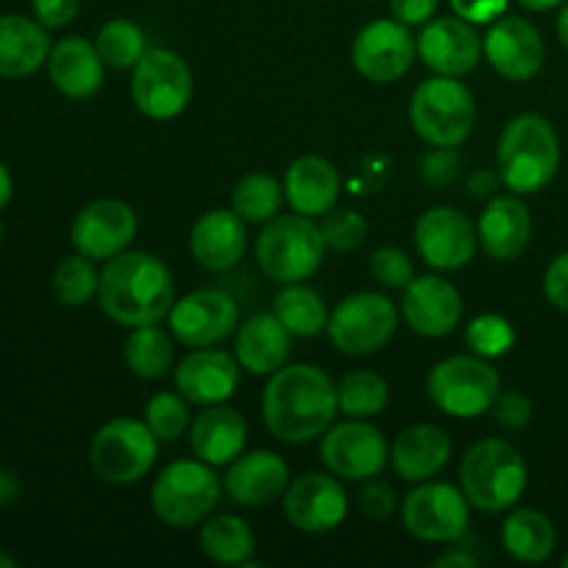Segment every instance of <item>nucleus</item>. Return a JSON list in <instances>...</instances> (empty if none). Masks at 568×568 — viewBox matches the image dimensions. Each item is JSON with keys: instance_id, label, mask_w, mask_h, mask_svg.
Returning <instances> with one entry per match:
<instances>
[{"instance_id": "1", "label": "nucleus", "mask_w": 568, "mask_h": 568, "mask_svg": "<svg viewBox=\"0 0 568 568\" xmlns=\"http://www.w3.org/2000/svg\"><path fill=\"white\" fill-rule=\"evenodd\" d=\"M264 425L277 442L308 444L325 436L338 414V394L320 366H281L270 377L261 399Z\"/></svg>"}, {"instance_id": "2", "label": "nucleus", "mask_w": 568, "mask_h": 568, "mask_svg": "<svg viewBox=\"0 0 568 568\" xmlns=\"http://www.w3.org/2000/svg\"><path fill=\"white\" fill-rule=\"evenodd\" d=\"M98 300L103 314L116 325H159L175 305V277L155 255L125 250L105 261Z\"/></svg>"}, {"instance_id": "3", "label": "nucleus", "mask_w": 568, "mask_h": 568, "mask_svg": "<svg viewBox=\"0 0 568 568\" xmlns=\"http://www.w3.org/2000/svg\"><path fill=\"white\" fill-rule=\"evenodd\" d=\"M560 166V142L541 114H519L505 125L497 144V172L514 194H536L552 183Z\"/></svg>"}, {"instance_id": "4", "label": "nucleus", "mask_w": 568, "mask_h": 568, "mask_svg": "<svg viewBox=\"0 0 568 568\" xmlns=\"http://www.w3.org/2000/svg\"><path fill=\"white\" fill-rule=\"evenodd\" d=\"M460 488L471 508L503 514L514 508L527 488V464L514 444L483 438L466 449L460 460Z\"/></svg>"}, {"instance_id": "5", "label": "nucleus", "mask_w": 568, "mask_h": 568, "mask_svg": "<svg viewBox=\"0 0 568 568\" xmlns=\"http://www.w3.org/2000/svg\"><path fill=\"white\" fill-rule=\"evenodd\" d=\"M408 116L422 142L433 148H458L475 128V94L458 78L433 75L410 94Z\"/></svg>"}, {"instance_id": "6", "label": "nucleus", "mask_w": 568, "mask_h": 568, "mask_svg": "<svg viewBox=\"0 0 568 568\" xmlns=\"http://www.w3.org/2000/svg\"><path fill=\"white\" fill-rule=\"evenodd\" d=\"M325 239L311 216H275L255 239V261L261 272L275 283H303L325 261Z\"/></svg>"}, {"instance_id": "7", "label": "nucleus", "mask_w": 568, "mask_h": 568, "mask_svg": "<svg viewBox=\"0 0 568 568\" xmlns=\"http://www.w3.org/2000/svg\"><path fill=\"white\" fill-rule=\"evenodd\" d=\"M222 480L205 460H175L153 483L150 503L166 527L189 530L209 519L222 494Z\"/></svg>"}, {"instance_id": "8", "label": "nucleus", "mask_w": 568, "mask_h": 568, "mask_svg": "<svg viewBox=\"0 0 568 568\" xmlns=\"http://www.w3.org/2000/svg\"><path fill=\"white\" fill-rule=\"evenodd\" d=\"M427 394L442 414L477 419L491 410L499 394V375L480 355H453L438 361L427 375Z\"/></svg>"}, {"instance_id": "9", "label": "nucleus", "mask_w": 568, "mask_h": 568, "mask_svg": "<svg viewBox=\"0 0 568 568\" xmlns=\"http://www.w3.org/2000/svg\"><path fill=\"white\" fill-rule=\"evenodd\" d=\"M159 458V438L144 422L111 419L100 427L89 444V464L100 480L111 486H133L153 469Z\"/></svg>"}, {"instance_id": "10", "label": "nucleus", "mask_w": 568, "mask_h": 568, "mask_svg": "<svg viewBox=\"0 0 568 568\" xmlns=\"http://www.w3.org/2000/svg\"><path fill=\"white\" fill-rule=\"evenodd\" d=\"M194 81L186 61L166 48H150L133 67L131 98L150 120H175L192 103Z\"/></svg>"}, {"instance_id": "11", "label": "nucleus", "mask_w": 568, "mask_h": 568, "mask_svg": "<svg viewBox=\"0 0 568 568\" xmlns=\"http://www.w3.org/2000/svg\"><path fill=\"white\" fill-rule=\"evenodd\" d=\"M397 333V305L377 292L344 297L327 320V336L344 355L381 353Z\"/></svg>"}, {"instance_id": "12", "label": "nucleus", "mask_w": 568, "mask_h": 568, "mask_svg": "<svg viewBox=\"0 0 568 568\" xmlns=\"http://www.w3.org/2000/svg\"><path fill=\"white\" fill-rule=\"evenodd\" d=\"M469 508L464 488L425 480L416 483L414 491L405 497L399 514H403L405 530L419 541L453 544L460 541L469 530Z\"/></svg>"}, {"instance_id": "13", "label": "nucleus", "mask_w": 568, "mask_h": 568, "mask_svg": "<svg viewBox=\"0 0 568 568\" xmlns=\"http://www.w3.org/2000/svg\"><path fill=\"white\" fill-rule=\"evenodd\" d=\"M320 458L338 480H369L388 464V444L369 419H349L327 427Z\"/></svg>"}, {"instance_id": "14", "label": "nucleus", "mask_w": 568, "mask_h": 568, "mask_svg": "<svg viewBox=\"0 0 568 568\" xmlns=\"http://www.w3.org/2000/svg\"><path fill=\"white\" fill-rule=\"evenodd\" d=\"M414 242L427 266L438 272H458L471 264L480 239L464 211L453 205H433L416 220Z\"/></svg>"}, {"instance_id": "15", "label": "nucleus", "mask_w": 568, "mask_h": 568, "mask_svg": "<svg viewBox=\"0 0 568 568\" xmlns=\"http://www.w3.org/2000/svg\"><path fill=\"white\" fill-rule=\"evenodd\" d=\"M349 499L336 475L305 471L297 480L288 483L283 494V516L300 532H331L347 519Z\"/></svg>"}, {"instance_id": "16", "label": "nucleus", "mask_w": 568, "mask_h": 568, "mask_svg": "<svg viewBox=\"0 0 568 568\" xmlns=\"http://www.w3.org/2000/svg\"><path fill=\"white\" fill-rule=\"evenodd\" d=\"M419 48L408 26L399 20H375L353 42V64L366 81L392 83L414 67Z\"/></svg>"}, {"instance_id": "17", "label": "nucleus", "mask_w": 568, "mask_h": 568, "mask_svg": "<svg viewBox=\"0 0 568 568\" xmlns=\"http://www.w3.org/2000/svg\"><path fill=\"white\" fill-rule=\"evenodd\" d=\"M170 333L186 347H214L239 327V305L216 288H197L175 300L170 316Z\"/></svg>"}, {"instance_id": "18", "label": "nucleus", "mask_w": 568, "mask_h": 568, "mask_svg": "<svg viewBox=\"0 0 568 568\" xmlns=\"http://www.w3.org/2000/svg\"><path fill=\"white\" fill-rule=\"evenodd\" d=\"M136 231V211L125 200L103 197L78 211L72 222V244L87 258L111 261L131 247Z\"/></svg>"}, {"instance_id": "19", "label": "nucleus", "mask_w": 568, "mask_h": 568, "mask_svg": "<svg viewBox=\"0 0 568 568\" xmlns=\"http://www.w3.org/2000/svg\"><path fill=\"white\" fill-rule=\"evenodd\" d=\"M483 53L497 75L516 83L536 78L547 59V48H544L538 28L525 17L514 14H503L491 22L486 39H483Z\"/></svg>"}, {"instance_id": "20", "label": "nucleus", "mask_w": 568, "mask_h": 568, "mask_svg": "<svg viewBox=\"0 0 568 568\" xmlns=\"http://www.w3.org/2000/svg\"><path fill=\"white\" fill-rule=\"evenodd\" d=\"M403 311L405 325L425 338L449 336L464 320V297L458 286L438 275L414 277L403 288Z\"/></svg>"}, {"instance_id": "21", "label": "nucleus", "mask_w": 568, "mask_h": 568, "mask_svg": "<svg viewBox=\"0 0 568 568\" xmlns=\"http://www.w3.org/2000/svg\"><path fill=\"white\" fill-rule=\"evenodd\" d=\"M419 59L436 75L460 78L475 70L483 59V39L464 17H433L425 22L419 39Z\"/></svg>"}, {"instance_id": "22", "label": "nucleus", "mask_w": 568, "mask_h": 568, "mask_svg": "<svg viewBox=\"0 0 568 568\" xmlns=\"http://www.w3.org/2000/svg\"><path fill=\"white\" fill-rule=\"evenodd\" d=\"M242 364L236 355L214 347H194L175 366V388L192 405H220L236 394Z\"/></svg>"}, {"instance_id": "23", "label": "nucleus", "mask_w": 568, "mask_h": 568, "mask_svg": "<svg viewBox=\"0 0 568 568\" xmlns=\"http://www.w3.org/2000/svg\"><path fill=\"white\" fill-rule=\"evenodd\" d=\"M288 483H292V471L286 460L270 449H255L227 464L222 486L227 497L242 508H266L286 494Z\"/></svg>"}, {"instance_id": "24", "label": "nucleus", "mask_w": 568, "mask_h": 568, "mask_svg": "<svg viewBox=\"0 0 568 568\" xmlns=\"http://www.w3.org/2000/svg\"><path fill=\"white\" fill-rule=\"evenodd\" d=\"M189 250L200 266L211 272L233 270L247 250V231L236 211L214 209L205 211L189 233Z\"/></svg>"}, {"instance_id": "25", "label": "nucleus", "mask_w": 568, "mask_h": 568, "mask_svg": "<svg viewBox=\"0 0 568 568\" xmlns=\"http://www.w3.org/2000/svg\"><path fill=\"white\" fill-rule=\"evenodd\" d=\"M480 247L494 261H516L532 239V216L516 194H494L477 222Z\"/></svg>"}, {"instance_id": "26", "label": "nucleus", "mask_w": 568, "mask_h": 568, "mask_svg": "<svg viewBox=\"0 0 568 568\" xmlns=\"http://www.w3.org/2000/svg\"><path fill=\"white\" fill-rule=\"evenodd\" d=\"M453 458V442L438 425H410L388 449L394 471L405 483L433 480Z\"/></svg>"}, {"instance_id": "27", "label": "nucleus", "mask_w": 568, "mask_h": 568, "mask_svg": "<svg viewBox=\"0 0 568 568\" xmlns=\"http://www.w3.org/2000/svg\"><path fill=\"white\" fill-rule=\"evenodd\" d=\"M286 203L297 214L322 220L327 211L336 209L342 194V178L338 170L322 155H300L286 170Z\"/></svg>"}, {"instance_id": "28", "label": "nucleus", "mask_w": 568, "mask_h": 568, "mask_svg": "<svg viewBox=\"0 0 568 568\" xmlns=\"http://www.w3.org/2000/svg\"><path fill=\"white\" fill-rule=\"evenodd\" d=\"M105 61L83 37H64L48 55L50 83L70 100H87L103 87Z\"/></svg>"}, {"instance_id": "29", "label": "nucleus", "mask_w": 568, "mask_h": 568, "mask_svg": "<svg viewBox=\"0 0 568 568\" xmlns=\"http://www.w3.org/2000/svg\"><path fill=\"white\" fill-rule=\"evenodd\" d=\"M292 353V333L275 314H253L236 331L233 355L250 375H275Z\"/></svg>"}, {"instance_id": "30", "label": "nucleus", "mask_w": 568, "mask_h": 568, "mask_svg": "<svg viewBox=\"0 0 568 568\" xmlns=\"http://www.w3.org/2000/svg\"><path fill=\"white\" fill-rule=\"evenodd\" d=\"M189 444L200 460L211 466H227L242 455L247 444V422L239 410L225 405H205L203 414L189 425Z\"/></svg>"}, {"instance_id": "31", "label": "nucleus", "mask_w": 568, "mask_h": 568, "mask_svg": "<svg viewBox=\"0 0 568 568\" xmlns=\"http://www.w3.org/2000/svg\"><path fill=\"white\" fill-rule=\"evenodd\" d=\"M50 39L39 20L20 14L0 17V78L33 75L48 64Z\"/></svg>"}, {"instance_id": "32", "label": "nucleus", "mask_w": 568, "mask_h": 568, "mask_svg": "<svg viewBox=\"0 0 568 568\" xmlns=\"http://www.w3.org/2000/svg\"><path fill=\"white\" fill-rule=\"evenodd\" d=\"M558 532L552 519L536 508L510 510L503 521V547L521 564H544L555 552Z\"/></svg>"}, {"instance_id": "33", "label": "nucleus", "mask_w": 568, "mask_h": 568, "mask_svg": "<svg viewBox=\"0 0 568 568\" xmlns=\"http://www.w3.org/2000/svg\"><path fill=\"white\" fill-rule=\"evenodd\" d=\"M200 547L214 564L250 566L255 555V536L242 516H211L200 530Z\"/></svg>"}, {"instance_id": "34", "label": "nucleus", "mask_w": 568, "mask_h": 568, "mask_svg": "<svg viewBox=\"0 0 568 568\" xmlns=\"http://www.w3.org/2000/svg\"><path fill=\"white\" fill-rule=\"evenodd\" d=\"M122 355H125V366L131 369V375L142 377V381H161L175 364L172 333L161 331L159 325L131 327Z\"/></svg>"}, {"instance_id": "35", "label": "nucleus", "mask_w": 568, "mask_h": 568, "mask_svg": "<svg viewBox=\"0 0 568 568\" xmlns=\"http://www.w3.org/2000/svg\"><path fill=\"white\" fill-rule=\"evenodd\" d=\"M272 314L286 325L292 336L314 338L327 331V305L314 288L303 286V283H283V288L275 297V311Z\"/></svg>"}, {"instance_id": "36", "label": "nucleus", "mask_w": 568, "mask_h": 568, "mask_svg": "<svg viewBox=\"0 0 568 568\" xmlns=\"http://www.w3.org/2000/svg\"><path fill=\"white\" fill-rule=\"evenodd\" d=\"M283 200H286V189L266 172H250L233 189V211L244 222H255V225L275 220L283 209Z\"/></svg>"}, {"instance_id": "37", "label": "nucleus", "mask_w": 568, "mask_h": 568, "mask_svg": "<svg viewBox=\"0 0 568 568\" xmlns=\"http://www.w3.org/2000/svg\"><path fill=\"white\" fill-rule=\"evenodd\" d=\"M338 410L349 419H372L383 414L388 405V383L386 377L372 369L349 372L336 386Z\"/></svg>"}, {"instance_id": "38", "label": "nucleus", "mask_w": 568, "mask_h": 568, "mask_svg": "<svg viewBox=\"0 0 568 568\" xmlns=\"http://www.w3.org/2000/svg\"><path fill=\"white\" fill-rule=\"evenodd\" d=\"M98 48L100 59L111 70H133L144 53H148V37L142 28L131 20H111L98 31Z\"/></svg>"}, {"instance_id": "39", "label": "nucleus", "mask_w": 568, "mask_h": 568, "mask_svg": "<svg viewBox=\"0 0 568 568\" xmlns=\"http://www.w3.org/2000/svg\"><path fill=\"white\" fill-rule=\"evenodd\" d=\"M100 275L94 270L92 258L87 255H67L59 261L53 272V294L67 308H81L89 300L98 297Z\"/></svg>"}, {"instance_id": "40", "label": "nucleus", "mask_w": 568, "mask_h": 568, "mask_svg": "<svg viewBox=\"0 0 568 568\" xmlns=\"http://www.w3.org/2000/svg\"><path fill=\"white\" fill-rule=\"evenodd\" d=\"M189 399L181 392H161L144 405V425L159 442H178L189 430Z\"/></svg>"}, {"instance_id": "41", "label": "nucleus", "mask_w": 568, "mask_h": 568, "mask_svg": "<svg viewBox=\"0 0 568 568\" xmlns=\"http://www.w3.org/2000/svg\"><path fill=\"white\" fill-rule=\"evenodd\" d=\"M514 342V325L499 314H483L477 320H471L469 327H466V344L480 358H499V355L510 353Z\"/></svg>"}, {"instance_id": "42", "label": "nucleus", "mask_w": 568, "mask_h": 568, "mask_svg": "<svg viewBox=\"0 0 568 568\" xmlns=\"http://www.w3.org/2000/svg\"><path fill=\"white\" fill-rule=\"evenodd\" d=\"M320 231L327 247L336 250V253H353L366 242L369 222L355 209H333L322 216Z\"/></svg>"}, {"instance_id": "43", "label": "nucleus", "mask_w": 568, "mask_h": 568, "mask_svg": "<svg viewBox=\"0 0 568 568\" xmlns=\"http://www.w3.org/2000/svg\"><path fill=\"white\" fill-rule=\"evenodd\" d=\"M369 272L375 275V281L381 283L383 288H394V292H403L410 281L416 277L414 261L405 250L399 247H381L372 253L369 258Z\"/></svg>"}, {"instance_id": "44", "label": "nucleus", "mask_w": 568, "mask_h": 568, "mask_svg": "<svg viewBox=\"0 0 568 568\" xmlns=\"http://www.w3.org/2000/svg\"><path fill=\"white\" fill-rule=\"evenodd\" d=\"M358 505L369 519L388 521L397 514V494H394V488L386 480L369 477V480H364V488H361Z\"/></svg>"}, {"instance_id": "45", "label": "nucleus", "mask_w": 568, "mask_h": 568, "mask_svg": "<svg viewBox=\"0 0 568 568\" xmlns=\"http://www.w3.org/2000/svg\"><path fill=\"white\" fill-rule=\"evenodd\" d=\"M491 410L494 419L508 430H521L532 419V403L519 392H499Z\"/></svg>"}, {"instance_id": "46", "label": "nucleus", "mask_w": 568, "mask_h": 568, "mask_svg": "<svg viewBox=\"0 0 568 568\" xmlns=\"http://www.w3.org/2000/svg\"><path fill=\"white\" fill-rule=\"evenodd\" d=\"M460 159L455 153V148H436L430 155H425L422 161V178H425L430 186H449V183L458 178Z\"/></svg>"}, {"instance_id": "47", "label": "nucleus", "mask_w": 568, "mask_h": 568, "mask_svg": "<svg viewBox=\"0 0 568 568\" xmlns=\"http://www.w3.org/2000/svg\"><path fill=\"white\" fill-rule=\"evenodd\" d=\"M449 6L471 26H486L508 11V0H449Z\"/></svg>"}, {"instance_id": "48", "label": "nucleus", "mask_w": 568, "mask_h": 568, "mask_svg": "<svg viewBox=\"0 0 568 568\" xmlns=\"http://www.w3.org/2000/svg\"><path fill=\"white\" fill-rule=\"evenodd\" d=\"M33 14L44 28H64L81 11V0H31Z\"/></svg>"}, {"instance_id": "49", "label": "nucleus", "mask_w": 568, "mask_h": 568, "mask_svg": "<svg viewBox=\"0 0 568 568\" xmlns=\"http://www.w3.org/2000/svg\"><path fill=\"white\" fill-rule=\"evenodd\" d=\"M544 294L555 308L568 314V253H560L544 272Z\"/></svg>"}, {"instance_id": "50", "label": "nucleus", "mask_w": 568, "mask_h": 568, "mask_svg": "<svg viewBox=\"0 0 568 568\" xmlns=\"http://www.w3.org/2000/svg\"><path fill=\"white\" fill-rule=\"evenodd\" d=\"M438 0H392L394 20L405 26H425L436 17Z\"/></svg>"}, {"instance_id": "51", "label": "nucleus", "mask_w": 568, "mask_h": 568, "mask_svg": "<svg viewBox=\"0 0 568 568\" xmlns=\"http://www.w3.org/2000/svg\"><path fill=\"white\" fill-rule=\"evenodd\" d=\"M499 183H503V178H499L497 170H475L469 175V181H466V189H469L471 197L491 200L497 194Z\"/></svg>"}, {"instance_id": "52", "label": "nucleus", "mask_w": 568, "mask_h": 568, "mask_svg": "<svg viewBox=\"0 0 568 568\" xmlns=\"http://www.w3.org/2000/svg\"><path fill=\"white\" fill-rule=\"evenodd\" d=\"M477 564H480V560L475 558V555H469L466 552V549H449V552H444V555H438L436 560H433V566H469V568H475Z\"/></svg>"}, {"instance_id": "53", "label": "nucleus", "mask_w": 568, "mask_h": 568, "mask_svg": "<svg viewBox=\"0 0 568 568\" xmlns=\"http://www.w3.org/2000/svg\"><path fill=\"white\" fill-rule=\"evenodd\" d=\"M11 194H14V181H11V172L0 161V211L11 203Z\"/></svg>"}, {"instance_id": "54", "label": "nucleus", "mask_w": 568, "mask_h": 568, "mask_svg": "<svg viewBox=\"0 0 568 568\" xmlns=\"http://www.w3.org/2000/svg\"><path fill=\"white\" fill-rule=\"evenodd\" d=\"M17 497V480L9 471H0V505L11 503Z\"/></svg>"}, {"instance_id": "55", "label": "nucleus", "mask_w": 568, "mask_h": 568, "mask_svg": "<svg viewBox=\"0 0 568 568\" xmlns=\"http://www.w3.org/2000/svg\"><path fill=\"white\" fill-rule=\"evenodd\" d=\"M516 3L525 6V9H530V11H549V9H555V6L566 3V0H516Z\"/></svg>"}, {"instance_id": "56", "label": "nucleus", "mask_w": 568, "mask_h": 568, "mask_svg": "<svg viewBox=\"0 0 568 568\" xmlns=\"http://www.w3.org/2000/svg\"><path fill=\"white\" fill-rule=\"evenodd\" d=\"M558 39H560V44H564L566 53H568V3L564 6V11L558 14Z\"/></svg>"}, {"instance_id": "57", "label": "nucleus", "mask_w": 568, "mask_h": 568, "mask_svg": "<svg viewBox=\"0 0 568 568\" xmlns=\"http://www.w3.org/2000/svg\"><path fill=\"white\" fill-rule=\"evenodd\" d=\"M14 566H17V560L11 558V555L0 552V568H14Z\"/></svg>"}, {"instance_id": "58", "label": "nucleus", "mask_w": 568, "mask_h": 568, "mask_svg": "<svg viewBox=\"0 0 568 568\" xmlns=\"http://www.w3.org/2000/svg\"><path fill=\"white\" fill-rule=\"evenodd\" d=\"M0 242H3V222H0Z\"/></svg>"}, {"instance_id": "59", "label": "nucleus", "mask_w": 568, "mask_h": 568, "mask_svg": "<svg viewBox=\"0 0 568 568\" xmlns=\"http://www.w3.org/2000/svg\"><path fill=\"white\" fill-rule=\"evenodd\" d=\"M564 566L568 568V552H566V558H564Z\"/></svg>"}]
</instances>
